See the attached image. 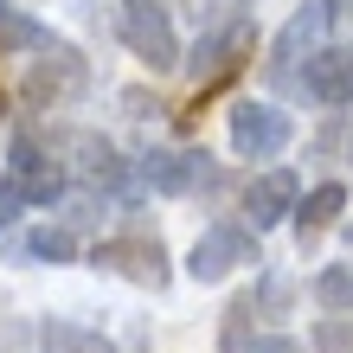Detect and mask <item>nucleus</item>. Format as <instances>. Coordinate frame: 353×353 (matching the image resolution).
Returning <instances> with one entry per match:
<instances>
[{"label": "nucleus", "mask_w": 353, "mask_h": 353, "mask_svg": "<svg viewBox=\"0 0 353 353\" xmlns=\"http://www.w3.org/2000/svg\"><path fill=\"white\" fill-rule=\"evenodd\" d=\"M116 26H122V46H129L135 58H148L154 71L180 65V32H174V19H168L161 0H122Z\"/></svg>", "instance_id": "f257e3e1"}, {"label": "nucleus", "mask_w": 353, "mask_h": 353, "mask_svg": "<svg viewBox=\"0 0 353 353\" xmlns=\"http://www.w3.org/2000/svg\"><path fill=\"white\" fill-rule=\"evenodd\" d=\"M19 90H26L32 110H65V103H77V97L90 90V65L77 52H65V46H46V52L32 58V71H26Z\"/></svg>", "instance_id": "f03ea898"}, {"label": "nucleus", "mask_w": 353, "mask_h": 353, "mask_svg": "<svg viewBox=\"0 0 353 353\" xmlns=\"http://www.w3.org/2000/svg\"><path fill=\"white\" fill-rule=\"evenodd\" d=\"M244 263H257V238H251V225H232V219L205 225V238L193 244V257H186V270H193L199 283H219V276H232Z\"/></svg>", "instance_id": "7ed1b4c3"}, {"label": "nucleus", "mask_w": 353, "mask_h": 353, "mask_svg": "<svg viewBox=\"0 0 353 353\" xmlns=\"http://www.w3.org/2000/svg\"><path fill=\"white\" fill-rule=\"evenodd\" d=\"M251 52H257V32L244 26V19H232V26H219V32H205V39H199V52H193V77H199V90H219L225 77H238Z\"/></svg>", "instance_id": "20e7f679"}, {"label": "nucleus", "mask_w": 353, "mask_h": 353, "mask_svg": "<svg viewBox=\"0 0 353 353\" xmlns=\"http://www.w3.org/2000/svg\"><path fill=\"white\" fill-rule=\"evenodd\" d=\"M289 116L276 110V103H238L232 110V148L244 161H270V154H283L289 148Z\"/></svg>", "instance_id": "39448f33"}, {"label": "nucleus", "mask_w": 353, "mask_h": 353, "mask_svg": "<svg viewBox=\"0 0 353 353\" xmlns=\"http://www.w3.org/2000/svg\"><path fill=\"white\" fill-rule=\"evenodd\" d=\"M7 180H13L32 205H52L58 193H65V168H58L32 135H13V141H7Z\"/></svg>", "instance_id": "423d86ee"}, {"label": "nucleus", "mask_w": 353, "mask_h": 353, "mask_svg": "<svg viewBox=\"0 0 353 353\" xmlns=\"http://www.w3.org/2000/svg\"><path fill=\"white\" fill-rule=\"evenodd\" d=\"M296 84L315 97V103H327V110L353 103V52H334V46L308 52V65L296 71Z\"/></svg>", "instance_id": "0eeeda50"}, {"label": "nucleus", "mask_w": 353, "mask_h": 353, "mask_svg": "<svg viewBox=\"0 0 353 353\" xmlns=\"http://www.w3.org/2000/svg\"><path fill=\"white\" fill-rule=\"evenodd\" d=\"M321 26H327V0H308V7L283 26L276 58H270V77H276V84H289V77H296V65H302L308 52H321Z\"/></svg>", "instance_id": "6e6552de"}, {"label": "nucleus", "mask_w": 353, "mask_h": 353, "mask_svg": "<svg viewBox=\"0 0 353 353\" xmlns=\"http://www.w3.org/2000/svg\"><path fill=\"white\" fill-rule=\"evenodd\" d=\"M97 263L116 270V276H129V283H141V289L168 283V257H161V244H148V238H110V244H97Z\"/></svg>", "instance_id": "1a4fd4ad"}, {"label": "nucleus", "mask_w": 353, "mask_h": 353, "mask_svg": "<svg viewBox=\"0 0 353 353\" xmlns=\"http://www.w3.org/2000/svg\"><path fill=\"white\" fill-rule=\"evenodd\" d=\"M296 212V174H257L244 186V219H251V232H270V225H283Z\"/></svg>", "instance_id": "9d476101"}, {"label": "nucleus", "mask_w": 353, "mask_h": 353, "mask_svg": "<svg viewBox=\"0 0 353 353\" xmlns=\"http://www.w3.org/2000/svg\"><path fill=\"white\" fill-rule=\"evenodd\" d=\"M141 180H148L154 193H193L205 180V154L199 148H154L141 161Z\"/></svg>", "instance_id": "9b49d317"}, {"label": "nucleus", "mask_w": 353, "mask_h": 353, "mask_svg": "<svg viewBox=\"0 0 353 353\" xmlns=\"http://www.w3.org/2000/svg\"><path fill=\"white\" fill-rule=\"evenodd\" d=\"M39 347L46 353H116L97 327H77V321H46L39 327Z\"/></svg>", "instance_id": "f8f14e48"}, {"label": "nucleus", "mask_w": 353, "mask_h": 353, "mask_svg": "<svg viewBox=\"0 0 353 353\" xmlns=\"http://www.w3.org/2000/svg\"><path fill=\"white\" fill-rule=\"evenodd\" d=\"M341 205H347V186H315L308 199H296V225H302V244H308V232L334 225V219H341Z\"/></svg>", "instance_id": "ddd939ff"}, {"label": "nucleus", "mask_w": 353, "mask_h": 353, "mask_svg": "<svg viewBox=\"0 0 353 353\" xmlns=\"http://www.w3.org/2000/svg\"><path fill=\"white\" fill-rule=\"evenodd\" d=\"M77 154H84V174L97 186H122L129 180V168H122V154L110 148V141H97V135H77Z\"/></svg>", "instance_id": "4468645a"}, {"label": "nucleus", "mask_w": 353, "mask_h": 353, "mask_svg": "<svg viewBox=\"0 0 353 353\" xmlns=\"http://www.w3.org/2000/svg\"><path fill=\"white\" fill-rule=\"evenodd\" d=\"M26 257H32V263H71V257H77L71 225H39V232H26Z\"/></svg>", "instance_id": "2eb2a0df"}, {"label": "nucleus", "mask_w": 353, "mask_h": 353, "mask_svg": "<svg viewBox=\"0 0 353 353\" xmlns=\"http://www.w3.org/2000/svg\"><path fill=\"white\" fill-rule=\"evenodd\" d=\"M315 302L327 315H353V263H327L315 276Z\"/></svg>", "instance_id": "dca6fc26"}, {"label": "nucleus", "mask_w": 353, "mask_h": 353, "mask_svg": "<svg viewBox=\"0 0 353 353\" xmlns=\"http://www.w3.org/2000/svg\"><path fill=\"white\" fill-rule=\"evenodd\" d=\"M0 39H7V46H19V52H46V46H52V32L32 26L26 13H13L7 0H0Z\"/></svg>", "instance_id": "f3484780"}, {"label": "nucleus", "mask_w": 353, "mask_h": 353, "mask_svg": "<svg viewBox=\"0 0 353 353\" xmlns=\"http://www.w3.org/2000/svg\"><path fill=\"white\" fill-rule=\"evenodd\" d=\"M19 205H26V193H19L13 180H0V232H7V225L19 219Z\"/></svg>", "instance_id": "a211bd4d"}, {"label": "nucleus", "mask_w": 353, "mask_h": 353, "mask_svg": "<svg viewBox=\"0 0 353 353\" xmlns=\"http://www.w3.org/2000/svg\"><path fill=\"white\" fill-rule=\"evenodd\" d=\"M244 353H302L289 334H270V341H257V347H244Z\"/></svg>", "instance_id": "6ab92c4d"}, {"label": "nucleus", "mask_w": 353, "mask_h": 353, "mask_svg": "<svg viewBox=\"0 0 353 353\" xmlns=\"http://www.w3.org/2000/svg\"><path fill=\"white\" fill-rule=\"evenodd\" d=\"M327 19H341V26H353V0H327Z\"/></svg>", "instance_id": "aec40b11"}, {"label": "nucleus", "mask_w": 353, "mask_h": 353, "mask_svg": "<svg viewBox=\"0 0 353 353\" xmlns=\"http://www.w3.org/2000/svg\"><path fill=\"white\" fill-rule=\"evenodd\" d=\"M219 7H257V0H219Z\"/></svg>", "instance_id": "412c9836"}]
</instances>
